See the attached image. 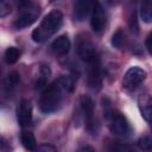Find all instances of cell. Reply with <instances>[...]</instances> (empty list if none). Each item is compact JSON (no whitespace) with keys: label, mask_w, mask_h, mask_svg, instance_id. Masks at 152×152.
Here are the masks:
<instances>
[{"label":"cell","mask_w":152,"mask_h":152,"mask_svg":"<svg viewBox=\"0 0 152 152\" xmlns=\"http://www.w3.org/2000/svg\"><path fill=\"white\" fill-rule=\"evenodd\" d=\"M80 104L84 115L86 128L91 135H95L97 129H96V122H95V115H94V101L89 95H82L80 99Z\"/></svg>","instance_id":"5b68a950"},{"label":"cell","mask_w":152,"mask_h":152,"mask_svg":"<svg viewBox=\"0 0 152 152\" xmlns=\"http://www.w3.org/2000/svg\"><path fill=\"white\" fill-rule=\"evenodd\" d=\"M74 81L70 76L63 75L58 77L56 81H53L49 87L44 89V91L40 95L39 99V109L44 114H50L52 112H56L64 97L72 90Z\"/></svg>","instance_id":"6da1fadb"},{"label":"cell","mask_w":152,"mask_h":152,"mask_svg":"<svg viewBox=\"0 0 152 152\" xmlns=\"http://www.w3.org/2000/svg\"><path fill=\"white\" fill-rule=\"evenodd\" d=\"M138 106L141 116L145 119L147 124H150L152 121V100L146 94H141L138 97Z\"/></svg>","instance_id":"4fadbf2b"},{"label":"cell","mask_w":152,"mask_h":152,"mask_svg":"<svg viewBox=\"0 0 152 152\" xmlns=\"http://www.w3.org/2000/svg\"><path fill=\"white\" fill-rule=\"evenodd\" d=\"M63 25V14L58 10H53L49 12L37 28L32 32V40L36 43H44L51 36H53Z\"/></svg>","instance_id":"7a4b0ae2"},{"label":"cell","mask_w":152,"mask_h":152,"mask_svg":"<svg viewBox=\"0 0 152 152\" xmlns=\"http://www.w3.org/2000/svg\"><path fill=\"white\" fill-rule=\"evenodd\" d=\"M20 82V75L17 71H12L7 75V77L5 78V87L7 89H12L15 86H18V83Z\"/></svg>","instance_id":"ffe728a7"},{"label":"cell","mask_w":152,"mask_h":152,"mask_svg":"<svg viewBox=\"0 0 152 152\" xmlns=\"http://www.w3.org/2000/svg\"><path fill=\"white\" fill-rule=\"evenodd\" d=\"M108 152H137L135 148L128 144L119 142V141H110L107 146Z\"/></svg>","instance_id":"e0dca14e"},{"label":"cell","mask_w":152,"mask_h":152,"mask_svg":"<svg viewBox=\"0 0 152 152\" xmlns=\"http://www.w3.org/2000/svg\"><path fill=\"white\" fill-rule=\"evenodd\" d=\"M94 2L89 0H78L74 4V18L77 21H83L89 14H91Z\"/></svg>","instance_id":"8fae6325"},{"label":"cell","mask_w":152,"mask_h":152,"mask_svg":"<svg viewBox=\"0 0 152 152\" xmlns=\"http://www.w3.org/2000/svg\"><path fill=\"white\" fill-rule=\"evenodd\" d=\"M19 8L21 10V13L15 18L13 23V26L17 30L31 26L39 15V7L30 1H20Z\"/></svg>","instance_id":"3957f363"},{"label":"cell","mask_w":152,"mask_h":152,"mask_svg":"<svg viewBox=\"0 0 152 152\" xmlns=\"http://www.w3.org/2000/svg\"><path fill=\"white\" fill-rule=\"evenodd\" d=\"M140 18L146 24H152V1H142L139 8Z\"/></svg>","instance_id":"9a60e30c"},{"label":"cell","mask_w":152,"mask_h":152,"mask_svg":"<svg viewBox=\"0 0 152 152\" xmlns=\"http://www.w3.org/2000/svg\"><path fill=\"white\" fill-rule=\"evenodd\" d=\"M20 50L15 46H10L6 49L5 51V55H4V58H5V62L7 64H14L19 58H20Z\"/></svg>","instance_id":"ac0fdd59"},{"label":"cell","mask_w":152,"mask_h":152,"mask_svg":"<svg viewBox=\"0 0 152 152\" xmlns=\"http://www.w3.org/2000/svg\"><path fill=\"white\" fill-rule=\"evenodd\" d=\"M138 147L142 152H152V138L150 137H141L138 140Z\"/></svg>","instance_id":"44dd1931"},{"label":"cell","mask_w":152,"mask_h":152,"mask_svg":"<svg viewBox=\"0 0 152 152\" xmlns=\"http://www.w3.org/2000/svg\"><path fill=\"white\" fill-rule=\"evenodd\" d=\"M76 152H96V151H95L94 147H91V146H89V145H86V146L80 147Z\"/></svg>","instance_id":"484cf974"},{"label":"cell","mask_w":152,"mask_h":152,"mask_svg":"<svg viewBox=\"0 0 152 152\" xmlns=\"http://www.w3.org/2000/svg\"><path fill=\"white\" fill-rule=\"evenodd\" d=\"M146 75H147L146 71L144 69L139 68V66H132V68H129L126 71L124 78H122V86H124V88L127 89V90L135 89L138 86H140L145 81Z\"/></svg>","instance_id":"8992f818"},{"label":"cell","mask_w":152,"mask_h":152,"mask_svg":"<svg viewBox=\"0 0 152 152\" xmlns=\"http://www.w3.org/2000/svg\"><path fill=\"white\" fill-rule=\"evenodd\" d=\"M50 75H51L50 66L46 65V64H43V65L40 66V70H39V76H38V78H37V81H36V89L43 88V87L46 84V82H48Z\"/></svg>","instance_id":"2e32d148"},{"label":"cell","mask_w":152,"mask_h":152,"mask_svg":"<svg viewBox=\"0 0 152 152\" xmlns=\"http://www.w3.org/2000/svg\"><path fill=\"white\" fill-rule=\"evenodd\" d=\"M148 125H150V127H151V128H152V121H151V122H150V124H148Z\"/></svg>","instance_id":"4316f807"},{"label":"cell","mask_w":152,"mask_h":152,"mask_svg":"<svg viewBox=\"0 0 152 152\" xmlns=\"http://www.w3.org/2000/svg\"><path fill=\"white\" fill-rule=\"evenodd\" d=\"M128 26H129V30L133 34L139 33V24H138V17H137L135 11H133L131 13V17H129V20H128Z\"/></svg>","instance_id":"7402d4cb"},{"label":"cell","mask_w":152,"mask_h":152,"mask_svg":"<svg viewBox=\"0 0 152 152\" xmlns=\"http://www.w3.org/2000/svg\"><path fill=\"white\" fill-rule=\"evenodd\" d=\"M77 53L80 56V58L86 62V63H90L93 62L95 58L99 57L97 52H96V48L93 44L91 40H89L87 37L84 38H80L78 43H77Z\"/></svg>","instance_id":"ba28073f"},{"label":"cell","mask_w":152,"mask_h":152,"mask_svg":"<svg viewBox=\"0 0 152 152\" xmlns=\"http://www.w3.org/2000/svg\"><path fill=\"white\" fill-rule=\"evenodd\" d=\"M10 12H11V5H10V2L1 1L0 2V17L4 18L7 14H10Z\"/></svg>","instance_id":"603a6c76"},{"label":"cell","mask_w":152,"mask_h":152,"mask_svg":"<svg viewBox=\"0 0 152 152\" xmlns=\"http://www.w3.org/2000/svg\"><path fill=\"white\" fill-rule=\"evenodd\" d=\"M106 113L108 115V126L112 133L120 137H128L132 133V127L124 114L113 112L110 108L107 109Z\"/></svg>","instance_id":"277c9868"},{"label":"cell","mask_w":152,"mask_h":152,"mask_svg":"<svg viewBox=\"0 0 152 152\" xmlns=\"http://www.w3.org/2000/svg\"><path fill=\"white\" fill-rule=\"evenodd\" d=\"M145 46L148 51V53L152 56V32L148 33V36L146 37V40H145Z\"/></svg>","instance_id":"d4e9b609"},{"label":"cell","mask_w":152,"mask_h":152,"mask_svg":"<svg viewBox=\"0 0 152 152\" xmlns=\"http://www.w3.org/2000/svg\"><path fill=\"white\" fill-rule=\"evenodd\" d=\"M17 120L21 127L28 126L32 121V106L26 99H23L17 108Z\"/></svg>","instance_id":"30bf717a"},{"label":"cell","mask_w":152,"mask_h":152,"mask_svg":"<svg viewBox=\"0 0 152 152\" xmlns=\"http://www.w3.org/2000/svg\"><path fill=\"white\" fill-rule=\"evenodd\" d=\"M88 86L95 91L100 90L101 87H102V72H101V64H100V58L99 57L89 63Z\"/></svg>","instance_id":"9c48e42d"},{"label":"cell","mask_w":152,"mask_h":152,"mask_svg":"<svg viewBox=\"0 0 152 152\" xmlns=\"http://www.w3.org/2000/svg\"><path fill=\"white\" fill-rule=\"evenodd\" d=\"M125 43V32L121 28H118L112 36V45L115 49H121Z\"/></svg>","instance_id":"d6986e66"},{"label":"cell","mask_w":152,"mask_h":152,"mask_svg":"<svg viewBox=\"0 0 152 152\" xmlns=\"http://www.w3.org/2000/svg\"><path fill=\"white\" fill-rule=\"evenodd\" d=\"M34 152H56V148L50 144H43L38 146Z\"/></svg>","instance_id":"cb8c5ba5"},{"label":"cell","mask_w":152,"mask_h":152,"mask_svg":"<svg viewBox=\"0 0 152 152\" xmlns=\"http://www.w3.org/2000/svg\"><path fill=\"white\" fill-rule=\"evenodd\" d=\"M107 19H108L107 10L102 6V4L94 2V7L91 11V15H90V25L94 32L96 33L102 32L106 27Z\"/></svg>","instance_id":"52a82bcc"},{"label":"cell","mask_w":152,"mask_h":152,"mask_svg":"<svg viewBox=\"0 0 152 152\" xmlns=\"http://www.w3.org/2000/svg\"><path fill=\"white\" fill-rule=\"evenodd\" d=\"M70 48H71V43H70V39L66 34H62V36L57 37L50 45L51 51L57 56L66 55L69 52Z\"/></svg>","instance_id":"7c38bea8"},{"label":"cell","mask_w":152,"mask_h":152,"mask_svg":"<svg viewBox=\"0 0 152 152\" xmlns=\"http://www.w3.org/2000/svg\"><path fill=\"white\" fill-rule=\"evenodd\" d=\"M20 141L23 144V146L27 150V151H36L37 150V141L34 138V134L30 131H23L20 134Z\"/></svg>","instance_id":"5bb4252c"}]
</instances>
